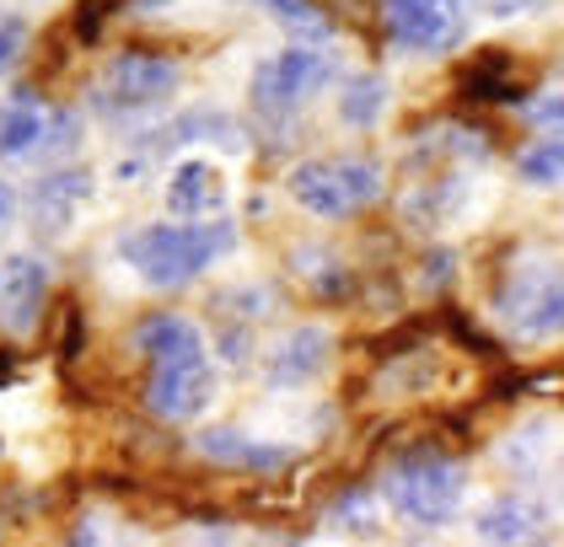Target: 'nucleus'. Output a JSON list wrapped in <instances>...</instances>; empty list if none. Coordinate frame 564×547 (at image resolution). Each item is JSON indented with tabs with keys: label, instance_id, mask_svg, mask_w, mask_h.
Wrapping results in <instances>:
<instances>
[{
	"label": "nucleus",
	"instance_id": "f257e3e1",
	"mask_svg": "<svg viewBox=\"0 0 564 547\" xmlns=\"http://www.w3.org/2000/svg\"><path fill=\"white\" fill-rule=\"evenodd\" d=\"M237 248L231 220H205V226H140L119 242V253L151 291H183L194 285L220 253Z\"/></svg>",
	"mask_w": 564,
	"mask_h": 547
},
{
	"label": "nucleus",
	"instance_id": "f03ea898",
	"mask_svg": "<svg viewBox=\"0 0 564 547\" xmlns=\"http://www.w3.org/2000/svg\"><path fill=\"white\" fill-rule=\"evenodd\" d=\"M377 494L392 505L398 521L409 526H446L457 510H463V494H468V467L435 446H414L403 457H392Z\"/></svg>",
	"mask_w": 564,
	"mask_h": 547
},
{
	"label": "nucleus",
	"instance_id": "7ed1b4c3",
	"mask_svg": "<svg viewBox=\"0 0 564 547\" xmlns=\"http://www.w3.org/2000/svg\"><path fill=\"white\" fill-rule=\"evenodd\" d=\"M285 188L317 220H355L388 194V177L366 156H317V162H296Z\"/></svg>",
	"mask_w": 564,
	"mask_h": 547
},
{
	"label": "nucleus",
	"instance_id": "20e7f679",
	"mask_svg": "<svg viewBox=\"0 0 564 547\" xmlns=\"http://www.w3.org/2000/svg\"><path fill=\"white\" fill-rule=\"evenodd\" d=\"M183 86V65L156 54V48H124L108 59V70L91 86V108L108 119H130V113H151L162 108Z\"/></svg>",
	"mask_w": 564,
	"mask_h": 547
},
{
	"label": "nucleus",
	"instance_id": "39448f33",
	"mask_svg": "<svg viewBox=\"0 0 564 547\" xmlns=\"http://www.w3.org/2000/svg\"><path fill=\"white\" fill-rule=\"evenodd\" d=\"M334 81V54L328 43H291L280 54H269L259 70H253V108L269 119H291L302 113L306 102Z\"/></svg>",
	"mask_w": 564,
	"mask_h": 547
},
{
	"label": "nucleus",
	"instance_id": "423d86ee",
	"mask_svg": "<svg viewBox=\"0 0 564 547\" xmlns=\"http://www.w3.org/2000/svg\"><path fill=\"white\" fill-rule=\"evenodd\" d=\"M474 0H382V33L409 54H457Z\"/></svg>",
	"mask_w": 564,
	"mask_h": 547
},
{
	"label": "nucleus",
	"instance_id": "0eeeda50",
	"mask_svg": "<svg viewBox=\"0 0 564 547\" xmlns=\"http://www.w3.org/2000/svg\"><path fill=\"white\" fill-rule=\"evenodd\" d=\"M210 397H216V371H210V360H177V365H151V376H145V392H140V403H145V414L162 424H188L199 419L205 408H210Z\"/></svg>",
	"mask_w": 564,
	"mask_h": 547
},
{
	"label": "nucleus",
	"instance_id": "6e6552de",
	"mask_svg": "<svg viewBox=\"0 0 564 547\" xmlns=\"http://www.w3.org/2000/svg\"><path fill=\"white\" fill-rule=\"evenodd\" d=\"M48 300V263L33 253H6L0 258V328L11 338L33 333L39 311Z\"/></svg>",
	"mask_w": 564,
	"mask_h": 547
},
{
	"label": "nucleus",
	"instance_id": "1a4fd4ad",
	"mask_svg": "<svg viewBox=\"0 0 564 547\" xmlns=\"http://www.w3.org/2000/svg\"><path fill=\"white\" fill-rule=\"evenodd\" d=\"M194 451L210 467H226V472H253V478H280L285 467L296 462L291 446H269V440H253L231 424H216V429H199L194 435Z\"/></svg>",
	"mask_w": 564,
	"mask_h": 547
},
{
	"label": "nucleus",
	"instance_id": "9d476101",
	"mask_svg": "<svg viewBox=\"0 0 564 547\" xmlns=\"http://www.w3.org/2000/svg\"><path fill=\"white\" fill-rule=\"evenodd\" d=\"M328 354H334V333L317 328V322H302L269 349L263 376H269V386H306L328 371Z\"/></svg>",
	"mask_w": 564,
	"mask_h": 547
},
{
	"label": "nucleus",
	"instance_id": "9b49d317",
	"mask_svg": "<svg viewBox=\"0 0 564 547\" xmlns=\"http://www.w3.org/2000/svg\"><path fill=\"white\" fill-rule=\"evenodd\" d=\"M134 349L145 354V365H177V360H210L205 333L194 317L183 311H151L134 322Z\"/></svg>",
	"mask_w": 564,
	"mask_h": 547
},
{
	"label": "nucleus",
	"instance_id": "f8f14e48",
	"mask_svg": "<svg viewBox=\"0 0 564 547\" xmlns=\"http://www.w3.org/2000/svg\"><path fill=\"white\" fill-rule=\"evenodd\" d=\"M543 526H549V510L538 500H527V494H500V500H489L478 510L474 521L478 543H538Z\"/></svg>",
	"mask_w": 564,
	"mask_h": 547
},
{
	"label": "nucleus",
	"instance_id": "ddd939ff",
	"mask_svg": "<svg viewBox=\"0 0 564 547\" xmlns=\"http://www.w3.org/2000/svg\"><path fill=\"white\" fill-rule=\"evenodd\" d=\"M91 199V172L87 167H54L33 183V220L39 231H65L76 205Z\"/></svg>",
	"mask_w": 564,
	"mask_h": 547
},
{
	"label": "nucleus",
	"instance_id": "4468645a",
	"mask_svg": "<svg viewBox=\"0 0 564 547\" xmlns=\"http://www.w3.org/2000/svg\"><path fill=\"white\" fill-rule=\"evenodd\" d=\"M554 280V263L538 253H521L511 269H506V280H500V291H495V311L517 328V333H527V317H532V306H538V295H543V285Z\"/></svg>",
	"mask_w": 564,
	"mask_h": 547
},
{
	"label": "nucleus",
	"instance_id": "2eb2a0df",
	"mask_svg": "<svg viewBox=\"0 0 564 547\" xmlns=\"http://www.w3.org/2000/svg\"><path fill=\"white\" fill-rule=\"evenodd\" d=\"M517 65H511V48H478L474 59L457 70V91L468 97V102H521V86L511 76Z\"/></svg>",
	"mask_w": 564,
	"mask_h": 547
},
{
	"label": "nucleus",
	"instance_id": "dca6fc26",
	"mask_svg": "<svg viewBox=\"0 0 564 547\" xmlns=\"http://www.w3.org/2000/svg\"><path fill=\"white\" fill-rule=\"evenodd\" d=\"M44 113L48 108L33 86H22V91L6 97V108H0V162H22V156L39 151V140H44Z\"/></svg>",
	"mask_w": 564,
	"mask_h": 547
},
{
	"label": "nucleus",
	"instance_id": "f3484780",
	"mask_svg": "<svg viewBox=\"0 0 564 547\" xmlns=\"http://www.w3.org/2000/svg\"><path fill=\"white\" fill-rule=\"evenodd\" d=\"M199 140H216L226 151H242V129L237 119H226L216 108H194V113H177L173 124L162 129L156 140H145L151 151H173V145H199Z\"/></svg>",
	"mask_w": 564,
	"mask_h": 547
},
{
	"label": "nucleus",
	"instance_id": "a211bd4d",
	"mask_svg": "<svg viewBox=\"0 0 564 547\" xmlns=\"http://www.w3.org/2000/svg\"><path fill=\"white\" fill-rule=\"evenodd\" d=\"M220 205V177L210 162H183L173 172V183H167V210L177 220H188V215H205Z\"/></svg>",
	"mask_w": 564,
	"mask_h": 547
},
{
	"label": "nucleus",
	"instance_id": "6ab92c4d",
	"mask_svg": "<svg viewBox=\"0 0 564 547\" xmlns=\"http://www.w3.org/2000/svg\"><path fill=\"white\" fill-rule=\"evenodd\" d=\"M323 521L339 526V532L377 537V532H382V494H377V483H345V489L334 494V505H328Z\"/></svg>",
	"mask_w": 564,
	"mask_h": 547
},
{
	"label": "nucleus",
	"instance_id": "aec40b11",
	"mask_svg": "<svg viewBox=\"0 0 564 547\" xmlns=\"http://www.w3.org/2000/svg\"><path fill=\"white\" fill-rule=\"evenodd\" d=\"M382 108H388V81H382L377 70L345 76V86H339V119H345L349 129H371L382 119Z\"/></svg>",
	"mask_w": 564,
	"mask_h": 547
},
{
	"label": "nucleus",
	"instance_id": "412c9836",
	"mask_svg": "<svg viewBox=\"0 0 564 547\" xmlns=\"http://www.w3.org/2000/svg\"><path fill=\"white\" fill-rule=\"evenodd\" d=\"M463 205V183L457 177H441V183H420L409 194V226H425V231H441Z\"/></svg>",
	"mask_w": 564,
	"mask_h": 547
},
{
	"label": "nucleus",
	"instance_id": "4be33fe9",
	"mask_svg": "<svg viewBox=\"0 0 564 547\" xmlns=\"http://www.w3.org/2000/svg\"><path fill=\"white\" fill-rule=\"evenodd\" d=\"M517 172H521V183H532V188L564 183V134H549V140L527 145L517 156Z\"/></svg>",
	"mask_w": 564,
	"mask_h": 547
},
{
	"label": "nucleus",
	"instance_id": "5701e85b",
	"mask_svg": "<svg viewBox=\"0 0 564 547\" xmlns=\"http://www.w3.org/2000/svg\"><path fill=\"white\" fill-rule=\"evenodd\" d=\"M259 6L274 17V22H285L296 39H306V43H328L334 39V22H328L312 0H259Z\"/></svg>",
	"mask_w": 564,
	"mask_h": 547
},
{
	"label": "nucleus",
	"instance_id": "b1692460",
	"mask_svg": "<svg viewBox=\"0 0 564 547\" xmlns=\"http://www.w3.org/2000/svg\"><path fill=\"white\" fill-rule=\"evenodd\" d=\"M532 343H543V338H564V269H554V280L543 285L538 295V306H532V317H527V333Z\"/></svg>",
	"mask_w": 564,
	"mask_h": 547
},
{
	"label": "nucleus",
	"instance_id": "393cba45",
	"mask_svg": "<svg viewBox=\"0 0 564 547\" xmlns=\"http://www.w3.org/2000/svg\"><path fill=\"white\" fill-rule=\"evenodd\" d=\"M425 156H457V162H484L489 156V134L474 124H446L431 134Z\"/></svg>",
	"mask_w": 564,
	"mask_h": 547
},
{
	"label": "nucleus",
	"instance_id": "a878e982",
	"mask_svg": "<svg viewBox=\"0 0 564 547\" xmlns=\"http://www.w3.org/2000/svg\"><path fill=\"white\" fill-rule=\"evenodd\" d=\"M76 145H82V113H76V108L44 113V140H39L33 156H70Z\"/></svg>",
	"mask_w": 564,
	"mask_h": 547
},
{
	"label": "nucleus",
	"instance_id": "bb28decb",
	"mask_svg": "<svg viewBox=\"0 0 564 547\" xmlns=\"http://www.w3.org/2000/svg\"><path fill=\"white\" fill-rule=\"evenodd\" d=\"M441 328H446V333L457 338V343H463V349H474L478 360H500V354H506V349H500V343H495V338L484 333V328H478V322H468V317H463V311H457V306H441Z\"/></svg>",
	"mask_w": 564,
	"mask_h": 547
},
{
	"label": "nucleus",
	"instance_id": "cd10ccee",
	"mask_svg": "<svg viewBox=\"0 0 564 547\" xmlns=\"http://www.w3.org/2000/svg\"><path fill=\"white\" fill-rule=\"evenodd\" d=\"M216 306L220 311H226V306H242L237 317H242V322H259V317H269V311L280 306V295H274V285H242V291H226Z\"/></svg>",
	"mask_w": 564,
	"mask_h": 547
},
{
	"label": "nucleus",
	"instance_id": "c85d7f7f",
	"mask_svg": "<svg viewBox=\"0 0 564 547\" xmlns=\"http://www.w3.org/2000/svg\"><path fill=\"white\" fill-rule=\"evenodd\" d=\"M543 435H549V424H527L521 435H511V446H506V462L517 467V472H532V467H538V457L549 451V440H543Z\"/></svg>",
	"mask_w": 564,
	"mask_h": 547
},
{
	"label": "nucleus",
	"instance_id": "c756f323",
	"mask_svg": "<svg viewBox=\"0 0 564 547\" xmlns=\"http://www.w3.org/2000/svg\"><path fill=\"white\" fill-rule=\"evenodd\" d=\"M113 6H119V0H82V6H76V17H70V33H76V43H97V39H102V22L113 17Z\"/></svg>",
	"mask_w": 564,
	"mask_h": 547
},
{
	"label": "nucleus",
	"instance_id": "7c9ffc66",
	"mask_svg": "<svg viewBox=\"0 0 564 547\" xmlns=\"http://www.w3.org/2000/svg\"><path fill=\"white\" fill-rule=\"evenodd\" d=\"M457 280V253L452 248H435V253H425V269H420V285L431 295H446V285Z\"/></svg>",
	"mask_w": 564,
	"mask_h": 547
},
{
	"label": "nucleus",
	"instance_id": "2f4dec72",
	"mask_svg": "<svg viewBox=\"0 0 564 547\" xmlns=\"http://www.w3.org/2000/svg\"><path fill=\"white\" fill-rule=\"evenodd\" d=\"M521 113H527V124L543 129V134H564V91H554V97H538V102H527Z\"/></svg>",
	"mask_w": 564,
	"mask_h": 547
},
{
	"label": "nucleus",
	"instance_id": "473e14b6",
	"mask_svg": "<svg viewBox=\"0 0 564 547\" xmlns=\"http://www.w3.org/2000/svg\"><path fill=\"white\" fill-rule=\"evenodd\" d=\"M22 48H28V22L22 17H0V76L22 59Z\"/></svg>",
	"mask_w": 564,
	"mask_h": 547
},
{
	"label": "nucleus",
	"instance_id": "72a5a7b5",
	"mask_svg": "<svg viewBox=\"0 0 564 547\" xmlns=\"http://www.w3.org/2000/svg\"><path fill=\"white\" fill-rule=\"evenodd\" d=\"M82 333H87V322H82V306L70 300L65 306V333H59V360H82Z\"/></svg>",
	"mask_w": 564,
	"mask_h": 547
},
{
	"label": "nucleus",
	"instance_id": "f704fd0d",
	"mask_svg": "<svg viewBox=\"0 0 564 547\" xmlns=\"http://www.w3.org/2000/svg\"><path fill=\"white\" fill-rule=\"evenodd\" d=\"M521 392H532V381L517 376V371H506V376L489 381V397H495V403H511V397H521Z\"/></svg>",
	"mask_w": 564,
	"mask_h": 547
},
{
	"label": "nucleus",
	"instance_id": "c9c22d12",
	"mask_svg": "<svg viewBox=\"0 0 564 547\" xmlns=\"http://www.w3.org/2000/svg\"><path fill=\"white\" fill-rule=\"evenodd\" d=\"M549 0H489V17H521V11H538Z\"/></svg>",
	"mask_w": 564,
	"mask_h": 547
},
{
	"label": "nucleus",
	"instance_id": "e433bc0d",
	"mask_svg": "<svg viewBox=\"0 0 564 547\" xmlns=\"http://www.w3.org/2000/svg\"><path fill=\"white\" fill-rule=\"evenodd\" d=\"M11 215H17V188H11V183L0 177V231L11 226Z\"/></svg>",
	"mask_w": 564,
	"mask_h": 547
},
{
	"label": "nucleus",
	"instance_id": "4c0bfd02",
	"mask_svg": "<svg viewBox=\"0 0 564 547\" xmlns=\"http://www.w3.org/2000/svg\"><path fill=\"white\" fill-rule=\"evenodd\" d=\"M140 6H162V0H140Z\"/></svg>",
	"mask_w": 564,
	"mask_h": 547
}]
</instances>
